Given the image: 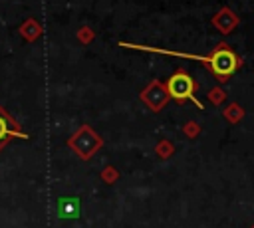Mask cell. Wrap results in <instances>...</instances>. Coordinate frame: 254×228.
<instances>
[{
  "mask_svg": "<svg viewBox=\"0 0 254 228\" xmlns=\"http://www.w3.org/2000/svg\"><path fill=\"white\" fill-rule=\"evenodd\" d=\"M206 61L212 65V71H214L216 75H228V73H232V71L236 69V63H238L236 56H234L230 50H218V52H214L212 57H208Z\"/></svg>",
  "mask_w": 254,
  "mask_h": 228,
  "instance_id": "1",
  "label": "cell"
},
{
  "mask_svg": "<svg viewBox=\"0 0 254 228\" xmlns=\"http://www.w3.org/2000/svg\"><path fill=\"white\" fill-rule=\"evenodd\" d=\"M167 87H169V93H171L175 99H187V97L192 99V89H194V85H192V79H190L187 73H175V75L169 79Z\"/></svg>",
  "mask_w": 254,
  "mask_h": 228,
  "instance_id": "2",
  "label": "cell"
},
{
  "mask_svg": "<svg viewBox=\"0 0 254 228\" xmlns=\"http://www.w3.org/2000/svg\"><path fill=\"white\" fill-rule=\"evenodd\" d=\"M56 212L60 218L67 220V218H75L79 214V204H77V198H60L58 200V206H56Z\"/></svg>",
  "mask_w": 254,
  "mask_h": 228,
  "instance_id": "3",
  "label": "cell"
},
{
  "mask_svg": "<svg viewBox=\"0 0 254 228\" xmlns=\"http://www.w3.org/2000/svg\"><path fill=\"white\" fill-rule=\"evenodd\" d=\"M6 135H10V129H8V123H6V119L0 115V139H4Z\"/></svg>",
  "mask_w": 254,
  "mask_h": 228,
  "instance_id": "4",
  "label": "cell"
}]
</instances>
